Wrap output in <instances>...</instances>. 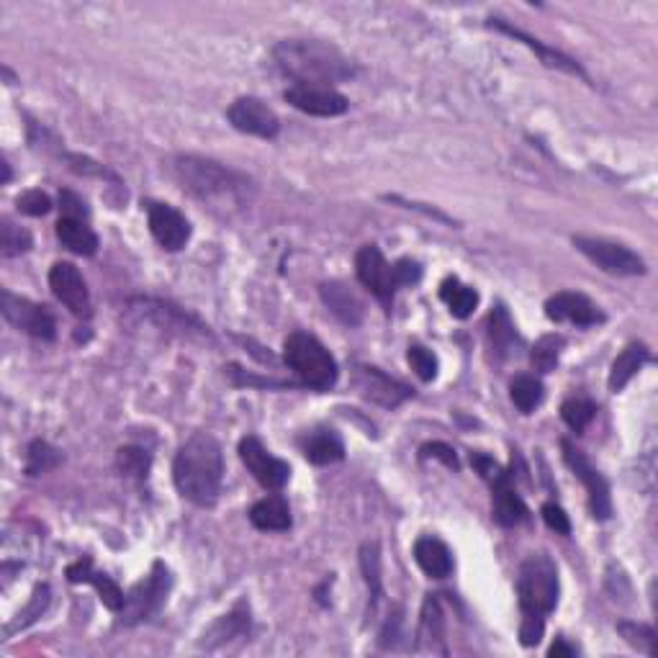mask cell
I'll return each mask as SVG.
<instances>
[{"instance_id":"cell-25","label":"cell","mask_w":658,"mask_h":658,"mask_svg":"<svg viewBox=\"0 0 658 658\" xmlns=\"http://www.w3.org/2000/svg\"><path fill=\"white\" fill-rule=\"evenodd\" d=\"M486 335H489V347L499 360L509 358L520 347V335H517L515 322H512V317H509V312L502 304L494 306V312L489 314V332Z\"/></svg>"},{"instance_id":"cell-10","label":"cell","mask_w":658,"mask_h":658,"mask_svg":"<svg viewBox=\"0 0 658 658\" xmlns=\"http://www.w3.org/2000/svg\"><path fill=\"white\" fill-rule=\"evenodd\" d=\"M355 273H358V281L363 283L383 306L386 312L394 304V294L399 291V283H396L394 265L386 263L383 252L376 245H363L355 255Z\"/></svg>"},{"instance_id":"cell-21","label":"cell","mask_w":658,"mask_h":658,"mask_svg":"<svg viewBox=\"0 0 658 658\" xmlns=\"http://www.w3.org/2000/svg\"><path fill=\"white\" fill-rule=\"evenodd\" d=\"M67 579H70L72 584H83V581L85 584H93V587L98 589L101 602L111 612H119L121 607H124L126 594L121 592V587L111 576L93 571V561H90V558H80V561H75L72 566H67Z\"/></svg>"},{"instance_id":"cell-3","label":"cell","mask_w":658,"mask_h":658,"mask_svg":"<svg viewBox=\"0 0 658 658\" xmlns=\"http://www.w3.org/2000/svg\"><path fill=\"white\" fill-rule=\"evenodd\" d=\"M273 60L294 80V85L332 88L355 75V65L340 49L317 39H283L273 49Z\"/></svg>"},{"instance_id":"cell-35","label":"cell","mask_w":658,"mask_h":658,"mask_svg":"<svg viewBox=\"0 0 658 658\" xmlns=\"http://www.w3.org/2000/svg\"><path fill=\"white\" fill-rule=\"evenodd\" d=\"M566 345L561 335H543L538 342H535L533 353H530V360H533L535 371L540 373H551L553 368L558 365V358H561V347Z\"/></svg>"},{"instance_id":"cell-31","label":"cell","mask_w":658,"mask_h":658,"mask_svg":"<svg viewBox=\"0 0 658 658\" xmlns=\"http://www.w3.org/2000/svg\"><path fill=\"white\" fill-rule=\"evenodd\" d=\"M247 630H250V612H245L242 607H237L232 615L219 617V620L211 625L209 633H204V638H206L204 646H209L211 641L227 643V641H232V638H240V635H245Z\"/></svg>"},{"instance_id":"cell-14","label":"cell","mask_w":658,"mask_h":658,"mask_svg":"<svg viewBox=\"0 0 658 658\" xmlns=\"http://www.w3.org/2000/svg\"><path fill=\"white\" fill-rule=\"evenodd\" d=\"M288 103L309 116H322V119H332V116H342L350 108L342 93L327 85H291L283 93Z\"/></svg>"},{"instance_id":"cell-47","label":"cell","mask_w":658,"mask_h":658,"mask_svg":"<svg viewBox=\"0 0 658 658\" xmlns=\"http://www.w3.org/2000/svg\"><path fill=\"white\" fill-rule=\"evenodd\" d=\"M422 458H437V461H443L448 468L458 471V455H455V450L445 443L425 445V448H422Z\"/></svg>"},{"instance_id":"cell-6","label":"cell","mask_w":658,"mask_h":658,"mask_svg":"<svg viewBox=\"0 0 658 658\" xmlns=\"http://www.w3.org/2000/svg\"><path fill=\"white\" fill-rule=\"evenodd\" d=\"M170 587H173V576L170 569L162 561H155L150 576L144 581H139L132 592L126 594L124 607L119 610L121 623L124 625H139L144 620H150L152 615L162 610L165 599H168Z\"/></svg>"},{"instance_id":"cell-41","label":"cell","mask_w":658,"mask_h":658,"mask_svg":"<svg viewBox=\"0 0 658 658\" xmlns=\"http://www.w3.org/2000/svg\"><path fill=\"white\" fill-rule=\"evenodd\" d=\"M16 206H18V211L26 216H44L52 211V201H49L47 193L36 191V188L34 191L21 193V196L16 198Z\"/></svg>"},{"instance_id":"cell-8","label":"cell","mask_w":658,"mask_h":658,"mask_svg":"<svg viewBox=\"0 0 658 658\" xmlns=\"http://www.w3.org/2000/svg\"><path fill=\"white\" fill-rule=\"evenodd\" d=\"M561 448H563V461H566V466L571 468V473H574L576 479L584 484V489H587L589 509H592L594 520H599V522L610 520L612 497H610V484H607L605 476H602V473L592 466V461H589L587 455L581 453L574 443L563 440Z\"/></svg>"},{"instance_id":"cell-43","label":"cell","mask_w":658,"mask_h":658,"mask_svg":"<svg viewBox=\"0 0 658 658\" xmlns=\"http://www.w3.org/2000/svg\"><path fill=\"white\" fill-rule=\"evenodd\" d=\"M545 630V617L540 615H525L520 625V641L522 646H538Z\"/></svg>"},{"instance_id":"cell-48","label":"cell","mask_w":658,"mask_h":658,"mask_svg":"<svg viewBox=\"0 0 658 658\" xmlns=\"http://www.w3.org/2000/svg\"><path fill=\"white\" fill-rule=\"evenodd\" d=\"M471 466L476 468V471L481 473V476H484L486 481H494V479H499V476H502L504 473V468L499 466L497 461H494V458H489V455H484V453H473L471 455Z\"/></svg>"},{"instance_id":"cell-7","label":"cell","mask_w":658,"mask_h":658,"mask_svg":"<svg viewBox=\"0 0 658 658\" xmlns=\"http://www.w3.org/2000/svg\"><path fill=\"white\" fill-rule=\"evenodd\" d=\"M574 247L610 276H643L646 273V263H643L641 255L630 250V247L617 245V242L579 234V237H574Z\"/></svg>"},{"instance_id":"cell-33","label":"cell","mask_w":658,"mask_h":658,"mask_svg":"<svg viewBox=\"0 0 658 658\" xmlns=\"http://www.w3.org/2000/svg\"><path fill=\"white\" fill-rule=\"evenodd\" d=\"M617 633L623 635L625 643L635 648L643 656H656V630L646 623H630V620H620L617 623Z\"/></svg>"},{"instance_id":"cell-19","label":"cell","mask_w":658,"mask_h":658,"mask_svg":"<svg viewBox=\"0 0 658 658\" xmlns=\"http://www.w3.org/2000/svg\"><path fill=\"white\" fill-rule=\"evenodd\" d=\"M489 26H491V29L502 31V34L512 36V39H517V42L527 44V47H530L535 54H538L540 62H543V65L553 67V70L569 72V75H579V78L587 80V72H584V67H581L579 62L574 60V57H569V54L558 52V49H553V47H545V44L540 42V39H533V36L525 34V31H520V29H515V26L504 24L502 18H489Z\"/></svg>"},{"instance_id":"cell-5","label":"cell","mask_w":658,"mask_h":658,"mask_svg":"<svg viewBox=\"0 0 658 658\" xmlns=\"http://www.w3.org/2000/svg\"><path fill=\"white\" fill-rule=\"evenodd\" d=\"M517 597L525 615H551L558 605V569L545 553L530 556L517 576Z\"/></svg>"},{"instance_id":"cell-38","label":"cell","mask_w":658,"mask_h":658,"mask_svg":"<svg viewBox=\"0 0 658 658\" xmlns=\"http://www.w3.org/2000/svg\"><path fill=\"white\" fill-rule=\"evenodd\" d=\"M0 232H3V237H0L3 258H16V255H24V252L31 250V234L18 227V224H13L11 219H3Z\"/></svg>"},{"instance_id":"cell-11","label":"cell","mask_w":658,"mask_h":658,"mask_svg":"<svg viewBox=\"0 0 658 658\" xmlns=\"http://www.w3.org/2000/svg\"><path fill=\"white\" fill-rule=\"evenodd\" d=\"M240 458L252 473V479L258 481L263 489L281 491L291 479V466L276 455H270V450L260 443L258 437H242L240 443Z\"/></svg>"},{"instance_id":"cell-42","label":"cell","mask_w":658,"mask_h":658,"mask_svg":"<svg viewBox=\"0 0 658 658\" xmlns=\"http://www.w3.org/2000/svg\"><path fill=\"white\" fill-rule=\"evenodd\" d=\"M540 515H543L545 525L551 527V530H556L558 535H569L571 533L569 515H566V512H563V509L558 507V504H553V502L543 504V509H540Z\"/></svg>"},{"instance_id":"cell-46","label":"cell","mask_w":658,"mask_h":658,"mask_svg":"<svg viewBox=\"0 0 658 658\" xmlns=\"http://www.w3.org/2000/svg\"><path fill=\"white\" fill-rule=\"evenodd\" d=\"M394 273L399 288L414 286V283H419V278H422V268H419V263H414V260H399V263H394Z\"/></svg>"},{"instance_id":"cell-37","label":"cell","mask_w":658,"mask_h":658,"mask_svg":"<svg viewBox=\"0 0 658 658\" xmlns=\"http://www.w3.org/2000/svg\"><path fill=\"white\" fill-rule=\"evenodd\" d=\"M49 605V587L47 584H42V587H36L34 594H31V602L24 607V612H18V620L16 623H11L6 628V638H11L16 630L21 628H29L31 623H36L39 617L44 615V610H47Z\"/></svg>"},{"instance_id":"cell-28","label":"cell","mask_w":658,"mask_h":658,"mask_svg":"<svg viewBox=\"0 0 658 658\" xmlns=\"http://www.w3.org/2000/svg\"><path fill=\"white\" fill-rule=\"evenodd\" d=\"M57 240L67 247L75 255H83V258H93L98 250V234L88 227L80 219H70V216H62L57 222Z\"/></svg>"},{"instance_id":"cell-24","label":"cell","mask_w":658,"mask_h":658,"mask_svg":"<svg viewBox=\"0 0 658 658\" xmlns=\"http://www.w3.org/2000/svg\"><path fill=\"white\" fill-rule=\"evenodd\" d=\"M322 299L329 312L335 314L347 327H358V324L363 322V301H360L350 288L342 286V283H322Z\"/></svg>"},{"instance_id":"cell-44","label":"cell","mask_w":658,"mask_h":658,"mask_svg":"<svg viewBox=\"0 0 658 658\" xmlns=\"http://www.w3.org/2000/svg\"><path fill=\"white\" fill-rule=\"evenodd\" d=\"M67 162H70V168L75 170V173L80 175H98V178H108V180H116L119 183V178H116L114 173H108L103 165H98V162L88 160V157H80V155H67Z\"/></svg>"},{"instance_id":"cell-20","label":"cell","mask_w":658,"mask_h":658,"mask_svg":"<svg viewBox=\"0 0 658 658\" xmlns=\"http://www.w3.org/2000/svg\"><path fill=\"white\" fill-rule=\"evenodd\" d=\"M414 648H417L419 653H440V656H448V646H445V615L437 594H430V597L425 599V605H422L417 646Z\"/></svg>"},{"instance_id":"cell-26","label":"cell","mask_w":658,"mask_h":658,"mask_svg":"<svg viewBox=\"0 0 658 658\" xmlns=\"http://www.w3.org/2000/svg\"><path fill=\"white\" fill-rule=\"evenodd\" d=\"M250 522L258 530H265V533H283L288 527L294 525L291 520V507L283 497H265L260 499L258 504H252L250 509Z\"/></svg>"},{"instance_id":"cell-15","label":"cell","mask_w":658,"mask_h":658,"mask_svg":"<svg viewBox=\"0 0 658 658\" xmlns=\"http://www.w3.org/2000/svg\"><path fill=\"white\" fill-rule=\"evenodd\" d=\"M49 288L57 296V301L70 309L75 317H90V291L85 286V278L72 263H54L49 270Z\"/></svg>"},{"instance_id":"cell-23","label":"cell","mask_w":658,"mask_h":658,"mask_svg":"<svg viewBox=\"0 0 658 658\" xmlns=\"http://www.w3.org/2000/svg\"><path fill=\"white\" fill-rule=\"evenodd\" d=\"M414 561L430 579H448L455 566L448 545L443 540L432 538V535H425V538H419L414 543Z\"/></svg>"},{"instance_id":"cell-27","label":"cell","mask_w":658,"mask_h":658,"mask_svg":"<svg viewBox=\"0 0 658 658\" xmlns=\"http://www.w3.org/2000/svg\"><path fill=\"white\" fill-rule=\"evenodd\" d=\"M648 360H651V350H648L643 342H630V345L625 347L623 353L617 355L615 363H612V371H610V391H612V394L623 391L625 386L633 381L635 373L641 371V368L648 363Z\"/></svg>"},{"instance_id":"cell-9","label":"cell","mask_w":658,"mask_h":658,"mask_svg":"<svg viewBox=\"0 0 658 658\" xmlns=\"http://www.w3.org/2000/svg\"><path fill=\"white\" fill-rule=\"evenodd\" d=\"M0 312L11 327H16L18 332L24 335L36 337V340H54L57 335V322L49 314L47 306L34 304V301L24 299V296H16L11 291H3L0 294Z\"/></svg>"},{"instance_id":"cell-17","label":"cell","mask_w":658,"mask_h":658,"mask_svg":"<svg viewBox=\"0 0 658 658\" xmlns=\"http://www.w3.org/2000/svg\"><path fill=\"white\" fill-rule=\"evenodd\" d=\"M150 232L157 245L168 252H178L191 240V222L168 204H150Z\"/></svg>"},{"instance_id":"cell-16","label":"cell","mask_w":658,"mask_h":658,"mask_svg":"<svg viewBox=\"0 0 658 658\" xmlns=\"http://www.w3.org/2000/svg\"><path fill=\"white\" fill-rule=\"evenodd\" d=\"M545 317L551 322H569L576 327H594L605 322V314L599 312L589 296L574 294V291H561L545 301Z\"/></svg>"},{"instance_id":"cell-45","label":"cell","mask_w":658,"mask_h":658,"mask_svg":"<svg viewBox=\"0 0 658 658\" xmlns=\"http://www.w3.org/2000/svg\"><path fill=\"white\" fill-rule=\"evenodd\" d=\"M60 209H62V214L70 216V219H80V222H83V219H88V206H85V201L78 196V193L62 191L60 193Z\"/></svg>"},{"instance_id":"cell-2","label":"cell","mask_w":658,"mask_h":658,"mask_svg":"<svg viewBox=\"0 0 658 658\" xmlns=\"http://www.w3.org/2000/svg\"><path fill=\"white\" fill-rule=\"evenodd\" d=\"M170 173L183 191L209 204L211 209H240L250 204L252 180L222 162L198 155H178L170 160Z\"/></svg>"},{"instance_id":"cell-4","label":"cell","mask_w":658,"mask_h":658,"mask_svg":"<svg viewBox=\"0 0 658 658\" xmlns=\"http://www.w3.org/2000/svg\"><path fill=\"white\" fill-rule=\"evenodd\" d=\"M283 360L309 389L329 391L337 383V376H340L332 353L317 337L306 335V332H294V335L286 337Z\"/></svg>"},{"instance_id":"cell-30","label":"cell","mask_w":658,"mask_h":658,"mask_svg":"<svg viewBox=\"0 0 658 658\" xmlns=\"http://www.w3.org/2000/svg\"><path fill=\"white\" fill-rule=\"evenodd\" d=\"M509 396H512V404H515L522 414H530L535 407H540L545 389L540 378L527 376L525 373V376H517L515 381L509 383Z\"/></svg>"},{"instance_id":"cell-39","label":"cell","mask_w":658,"mask_h":658,"mask_svg":"<svg viewBox=\"0 0 658 658\" xmlns=\"http://www.w3.org/2000/svg\"><path fill=\"white\" fill-rule=\"evenodd\" d=\"M116 463H119L121 473L137 476V479H147V471H150V455H147V450L139 448H121Z\"/></svg>"},{"instance_id":"cell-32","label":"cell","mask_w":658,"mask_h":658,"mask_svg":"<svg viewBox=\"0 0 658 658\" xmlns=\"http://www.w3.org/2000/svg\"><path fill=\"white\" fill-rule=\"evenodd\" d=\"M561 417L576 435H581V432L592 425V419L597 417V404H594L592 399H587V396H571V399L563 401Z\"/></svg>"},{"instance_id":"cell-18","label":"cell","mask_w":658,"mask_h":658,"mask_svg":"<svg viewBox=\"0 0 658 658\" xmlns=\"http://www.w3.org/2000/svg\"><path fill=\"white\" fill-rule=\"evenodd\" d=\"M491 504H494V520L502 527H517L530 517L525 502L512 484V473L504 471L499 479L491 481Z\"/></svg>"},{"instance_id":"cell-22","label":"cell","mask_w":658,"mask_h":658,"mask_svg":"<svg viewBox=\"0 0 658 658\" xmlns=\"http://www.w3.org/2000/svg\"><path fill=\"white\" fill-rule=\"evenodd\" d=\"M301 453L314 466H329L345 458V443L332 427H314L299 440Z\"/></svg>"},{"instance_id":"cell-36","label":"cell","mask_w":658,"mask_h":658,"mask_svg":"<svg viewBox=\"0 0 658 658\" xmlns=\"http://www.w3.org/2000/svg\"><path fill=\"white\" fill-rule=\"evenodd\" d=\"M60 461V450L52 448V445L44 443V440H34V443L29 445V453H26V473H29V476H39V473L52 471Z\"/></svg>"},{"instance_id":"cell-13","label":"cell","mask_w":658,"mask_h":658,"mask_svg":"<svg viewBox=\"0 0 658 658\" xmlns=\"http://www.w3.org/2000/svg\"><path fill=\"white\" fill-rule=\"evenodd\" d=\"M353 381L360 396H365V399L378 404V407L396 409L412 396V389H409L407 383L396 381L389 373H383L381 368H373V365H358Z\"/></svg>"},{"instance_id":"cell-1","label":"cell","mask_w":658,"mask_h":658,"mask_svg":"<svg viewBox=\"0 0 658 658\" xmlns=\"http://www.w3.org/2000/svg\"><path fill=\"white\" fill-rule=\"evenodd\" d=\"M173 481L183 499L196 507H214L224 481V455L219 440L209 432L188 437L175 453Z\"/></svg>"},{"instance_id":"cell-40","label":"cell","mask_w":658,"mask_h":658,"mask_svg":"<svg viewBox=\"0 0 658 658\" xmlns=\"http://www.w3.org/2000/svg\"><path fill=\"white\" fill-rule=\"evenodd\" d=\"M409 365H412V371L417 373L422 381H432L437 376V358L422 345H412L407 353Z\"/></svg>"},{"instance_id":"cell-12","label":"cell","mask_w":658,"mask_h":658,"mask_svg":"<svg viewBox=\"0 0 658 658\" xmlns=\"http://www.w3.org/2000/svg\"><path fill=\"white\" fill-rule=\"evenodd\" d=\"M229 124L242 134H252L260 139H276L281 132V121H278L276 111L265 106L260 98H237L227 111Z\"/></svg>"},{"instance_id":"cell-29","label":"cell","mask_w":658,"mask_h":658,"mask_svg":"<svg viewBox=\"0 0 658 658\" xmlns=\"http://www.w3.org/2000/svg\"><path fill=\"white\" fill-rule=\"evenodd\" d=\"M440 299L448 304L450 314L455 319H468L473 309L479 306V294L471 286L458 281V278H445L443 286H440Z\"/></svg>"},{"instance_id":"cell-49","label":"cell","mask_w":658,"mask_h":658,"mask_svg":"<svg viewBox=\"0 0 658 658\" xmlns=\"http://www.w3.org/2000/svg\"><path fill=\"white\" fill-rule=\"evenodd\" d=\"M576 646H569V643L563 641V638H558L556 643H553L551 646V651H548V656H556V658H561V656H576Z\"/></svg>"},{"instance_id":"cell-34","label":"cell","mask_w":658,"mask_h":658,"mask_svg":"<svg viewBox=\"0 0 658 658\" xmlns=\"http://www.w3.org/2000/svg\"><path fill=\"white\" fill-rule=\"evenodd\" d=\"M360 566H363L365 581H368V587H371V597L373 605L371 610H376L378 599H381L383 587H381V551H378V543H365L360 548Z\"/></svg>"}]
</instances>
